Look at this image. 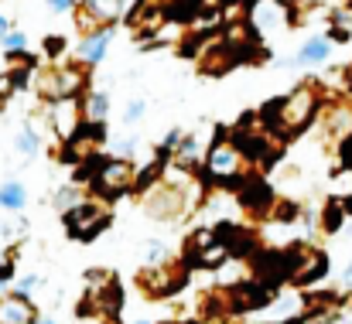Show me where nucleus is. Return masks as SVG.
I'll return each mask as SVG.
<instances>
[{
  "label": "nucleus",
  "mask_w": 352,
  "mask_h": 324,
  "mask_svg": "<svg viewBox=\"0 0 352 324\" xmlns=\"http://www.w3.org/2000/svg\"><path fill=\"white\" fill-rule=\"evenodd\" d=\"M140 324H147V321H140Z\"/></svg>",
  "instance_id": "nucleus-19"
},
{
  "label": "nucleus",
  "mask_w": 352,
  "mask_h": 324,
  "mask_svg": "<svg viewBox=\"0 0 352 324\" xmlns=\"http://www.w3.org/2000/svg\"><path fill=\"white\" fill-rule=\"evenodd\" d=\"M140 109H144V103H133V106L126 109V119H137V116H140Z\"/></svg>",
  "instance_id": "nucleus-16"
},
{
  "label": "nucleus",
  "mask_w": 352,
  "mask_h": 324,
  "mask_svg": "<svg viewBox=\"0 0 352 324\" xmlns=\"http://www.w3.org/2000/svg\"><path fill=\"white\" fill-rule=\"evenodd\" d=\"M34 321V311L31 304L21 297V294H10L0 301V324H31Z\"/></svg>",
  "instance_id": "nucleus-4"
},
{
  "label": "nucleus",
  "mask_w": 352,
  "mask_h": 324,
  "mask_svg": "<svg viewBox=\"0 0 352 324\" xmlns=\"http://www.w3.org/2000/svg\"><path fill=\"white\" fill-rule=\"evenodd\" d=\"M55 126H58L62 137H72L76 133L79 119H76V100L72 96H62L58 100V106H55Z\"/></svg>",
  "instance_id": "nucleus-6"
},
{
  "label": "nucleus",
  "mask_w": 352,
  "mask_h": 324,
  "mask_svg": "<svg viewBox=\"0 0 352 324\" xmlns=\"http://www.w3.org/2000/svg\"><path fill=\"white\" fill-rule=\"evenodd\" d=\"M301 58H305V62H322V58H329V41H325V38H311V41L301 48Z\"/></svg>",
  "instance_id": "nucleus-10"
},
{
  "label": "nucleus",
  "mask_w": 352,
  "mask_h": 324,
  "mask_svg": "<svg viewBox=\"0 0 352 324\" xmlns=\"http://www.w3.org/2000/svg\"><path fill=\"white\" fill-rule=\"evenodd\" d=\"M236 167H239V154H236L233 143H216L212 154H209V171L219 174V178H230Z\"/></svg>",
  "instance_id": "nucleus-5"
},
{
  "label": "nucleus",
  "mask_w": 352,
  "mask_h": 324,
  "mask_svg": "<svg viewBox=\"0 0 352 324\" xmlns=\"http://www.w3.org/2000/svg\"><path fill=\"white\" fill-rule=\"evenodd\" d=\"M52 3V10H69L72 7V0H48Z\"/></svg>",
  "instance_id": "nucleus-15"
},
{
  "label": "nucleus",
  "mask_w": 352,
  "mask_h": 324,
  "mask_svg": "<svg viewBox=\"0 0 352 324\" xmlns=\"http://www.w3.org/2000/svg\"><path fill=\"white\" fill-rule=\"evenodd\" d=\"M130 181H133V171H130V164L113 161V164H107V167L100 171V178H96V188H100L103 195H117V192H123Z\"/></svg>",
  "instance_id": "nucleus-3"
},
{
  "label": "nucleus",
  "mask_w": 352,
  "mask_h": 324,
  "mask_svg": "<svg viewBox=\"0 0 352 324\" xmlns=\"http://www.w3.org/2000/svg\"><path fill=\"white\" fill-rule=\"evenodd\" d=\"M346 277H349V284H352V266H349V270H346Z\"/></svg>",
  "instance_id": "nucleus-18"
},
{
  "label": "nucleus",
  "mask_w": 352,
  "mask_h": 324,
  "mask_svg": "<svg viewBox=\"0 0 352 324\" xmlns=\"http://www.w3.org/2000/svg\"><path fill=\"white\" fill-rule=\"evenodd\" d=\"M41 93H48V96H55V100H62V96H76V89L82 86V79H79V72H72V69H62V72H48V76H41Z\"/></svg>",
  "instance_id": "nucleus-2"
},
{
  "label": "nucleus",
  "mask_w": 352,
  "mask_h": 324,
  "mask_svg": "<svg viewBox=\"0 0 352 324\" xmlns=\"http://www.w3.org/2000/svg\"><path fill=\"white\" fill-rule=\"evenodd\" d=\"M34 284H38V277H24V280H21V290H17V294H31V290H34Z\"/></svg>",
  "instance_id": "nucleus-14"
},
{
  "label": "nucleus",
  "mask_w": 352,
  "mask_h": 324,
  "mask_svg": "<svg viewBox=\"0 0 352 324\" xmlns=\"http://www.w3.org/2000/svg\"><path fill=\"white\" fill-rule=\"evenodd\" d=\"M82 7H86V14L89 17H96L100 24L107 21H117L120 17V7H123V0H82Z\"/></svg>",
  "instance_id": "nucleus-7"
},
{
  "label": "nucleus",
  "mask_w": 352,
  "mask_h": 324,
  "mask_svg": "<svg viewBox=\"0 0 352 324\" xmlns=\"http://www.w3.org/2000/svg\"><path fill=\"white\" fill-rule=\"evenodd\" d=\"M17 150H21V154H34V150H38V137H34L31 130H24V133L17 137Z\"/></svg>",
  "instance_id": "nucleus-13"
},
{
  "label": "nucleus",
  "mask_w": 352,
  "mask_h": 324,
  "mask_svg": "<svg viewBox=\"0 0 352 324\" xmlns=\"http://www.w3.org/2000/svg\"><path fill=\"white\" fill-rule=\"evenodd\" d=\"M0 45L14 55V51H24V45H28V38L21 34V31H7V34H0Z\"/></svg>",
  "instance_id": "nucleus-11"
},
{
  "label": "nucleus",
  "mask_w": 352,
  "mask_h": 324,
  "mask_svg": "<svg viewBox=\"0 0 352 324\" xmlns=\"http://www.w3.org/2000/svg\"><path fill=\"white\" fill-rule=\"evenodd\" d=\"M0 205H3V209H21V205H24V188H21L17 181H7V185L0 188Z\"/></svg>",
  "instance_id": "nucleus-9"
},
{
  "label": "nucleus",
  "mask_w": 352,
  "mask_h": 324,
  "mask_svg": "<svg viewBox=\"0 0 352 324\" xmlns=\"http://www.w3.org/2000/svg\"><path fill=\"white\" fill-rule=\"evenodd\" d=\"M107 222V212L96 205H79L76 212H69V232L79 239H89L93 232H100V225Z\"/></svg>",
  "instance_id": "nucleus-1"
},
{
  "label": "nucleus",
  "mask_w": 352,
  "mask_h": 324,
  "mask_svg": "<svg viewBox=\"0 0 352 324\" xmlns=\"http://www.w3.org/2000/svg\"><path fill=\"white\" fill-rule=\"evenodd\" d=\"M7 31H10V24H7V17L0 14V34H7Z\"/></svg>",
  "instance_id": "nucleus-17"
},
{
  "label": "nucleus",
  "mask_w": 352,
  "mask_h": 324,
  "mask_svg": "<svg viewBox=\"0 0 352 324\" xmlns=\"http://www.w3.org/2000/svg\"><path fill=\"white\" fill-rule=\"evenodd\" d=\"M107 45H110V31H96L93 38H86V41L79 45V51H82V58L93 65V62H100V58H103Z\"/></svg>",
  "instance_id": "nucleus-8"
},
{
  "label": "nucleus",
  "mask_w": 352,
  "mask_h": 324,
  "mask_svg": "<svg viewBox=\"0 0 352 324\" xmlns=\"http://www.w3.org/2000/svg\"><path fill=\"white\" fill-rule=\"evenodd\" d=\"M107 106H110V103H107V96H103V93H96V96H93V103H89V113H86V116H89L93 123H100V119H103V113H107Z\"/></svg>",
  "instance_id": "nucleus-12"
}]
</instances>
